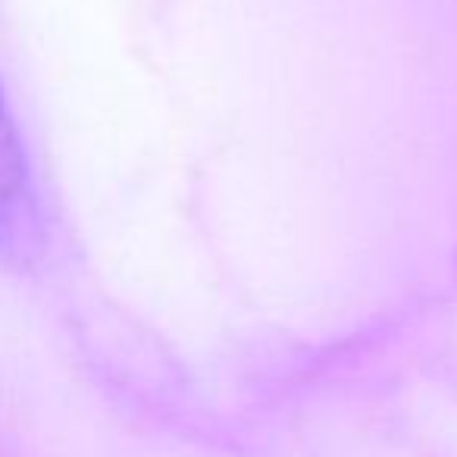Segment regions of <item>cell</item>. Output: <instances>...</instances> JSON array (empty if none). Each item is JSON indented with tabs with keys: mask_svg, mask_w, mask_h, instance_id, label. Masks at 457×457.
Returning <instances> with one entry per match:
<instances>
[{
	"mask_svg": "<svg viewBox=\"0 0 457 457\" xmlns=\"http://www.w3.org/2000/svg\"><path fill=\"white\" fill-rule=\"evenodd\" d=\"M45 248V216L20 122L0 85V257L10 267H32Z\"/></svg>",
	"mask_w": 457,
	"mask_h": 457,
	"instance_id": "6da1fadb",
	"label": "cell"
}]
</instances>
